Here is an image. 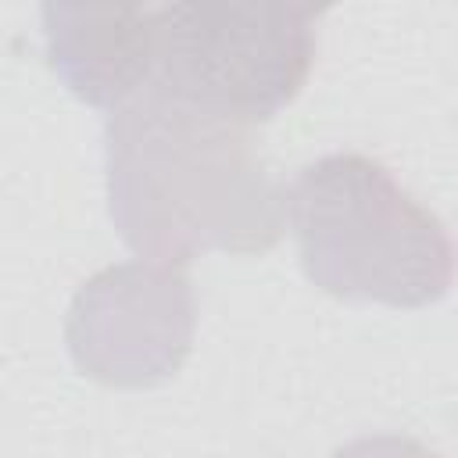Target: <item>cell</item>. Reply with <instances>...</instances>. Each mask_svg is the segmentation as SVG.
Segmentation results:
<instances>
[{
	"label": "cell",
	"instance_id": "6da1fadb",
	"mask_svg": "<svg viewBox=\"0 0 458 458\" xmlns=\"http://www.w3.org/2000/svg\"><path fill=\"white\" fill-rule=\"evenodd\" d=\"M107 211L143 261L186 265L197 254H265L286 229L283 182L250 132L197 111L154 82L104 125Z\"/></svg>",
	"mask_w": 458,
	"mask_h": 458
},
{
	"label": "cell",
	"instance_id": "7a4b0ae2",
	"mask_svg": "<svg viewBox=\"0 0 458 458\" xmlns=\"http://www.w3.org/2000/svg\"><path fill=\"white\" fill-rule=\"evenodd\" d=\"M283 211L304 276L329 297L426 308L451 290L447 225L369 154L315 157L283 186Z\"/></svg>",
	"mask_w": 458,
	"mask_h": 458
},
{
	"label": "cell",
	"instance_id": "3957f363",
	"mask_svg": "<svg viewBox=\"0 0 458 458\" xmlns=\"http://www.w3.org/2000/svg\"><path fill=\"white\" fill-rule=\"evenodd\" d=\"M154 18V86L243 129L297 100L318 50L308 4H165Z\"/></svg>",
	"mask_w": 458,
	"mask_h": 458
},
{
	"label": "cell",
	"instance_id": "277c9868",
	"mask_svg": "<svg viewBox=\"0 0 458 458\" xmlns=\"http://www.w3.org/2000/svg\"><path fill=\"white\" fill-rule=\"evenodd\" d=\"M197 329L193 283L175 265L118 261L89 276L64 315L75 369L104 386L140 390L172 379Z\"/></svg>",
	"mask_w": 458,
	"mask_h": 458
},
{
	"label": "cell",
	"instance_id": "5b68a950",
	"mask_svg": "<svg viewBox=\"0 0 458 458\" xmlns=\"http://www.w3.org/2000/svg\"><path fill=\"white\" fill-rule=\"evenodd\" d=\"M43 43L54 75L89 107L118 111L154 82L157 18L129 4H43Z\"/></svg>",
	"mask_w": 458,
	"mask_h": 458
},
{
	"label": "cell",
	"instance_id": "8992f818",
	"mask_svg": "<svg viewBox=\"0 0 458 458\" xmlns=\"http://www.w3.org/2000/svg\"><path fill=\"white\" fill-rule=\"evenodd\" d=\"M333 458H440V454L401 433H369L336 447Z\"/></svg>",
	"mask_w": 458,
	"mask_h": 458
}]
</instances>
